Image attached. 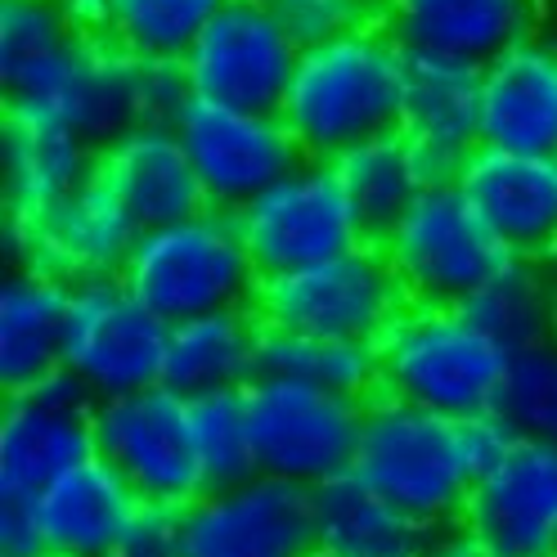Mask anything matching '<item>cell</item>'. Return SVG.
<instances>
[{"mask_svg": "<svg viewBox=\"0 0 557 557\" xmlns=\"http://www.w3.org/2000/svg\"><path fill=\"white\" fill-rule=\"evenodd\" d=\"M333 166H337V181H342L346 198H351L369 243L387 238L396 230V221L432 185L423 171V158H418L413 139L405 131L373 135L364 145L346 149L342 158H333Z\"/></svg>", "mask_w": 557, "mask_h": 557, "instance_id": "f1b7e54d", "label": "cell"}, {"mask_svg": "<svg viewBox=\"0 0 557 557\" xmlns=\"http://www.w3.org/2000/svg\"><path fill=\"white\" fill-rule=\"evenodd\" d=\"M95 158L86 139L63 117L46 109H5L0 117V198L5 221L27 225L77 194L95 176Z\"/></svg>", "mask_w": 557, "mask_h": 557, "instance_id": "44dd1931", "label": "cell"}, {"mask_svg": "<svg viewBox=\"0 0 557 557\" xmlns=\"http://www.w3.org/2000/svg\"><path fill=\"white\" fill-rule=\"evenodd\" d=\"M377 248L413 306H463L508 261L459 185H428Z\"/></svg>", "mask_w": 557, "mask_h": 557, "instance_id": "52a82bcc", "label": "cell"}, {"mask_svg": "<svg viewBox=\"0 0 557 557\" xmlns=\"http://www.w3.org/2000/svg\"><path fill=\"white\" fill-rule=\"evenodd\" d=\"M230 0H113L109 37L145 59H185Z\"/></svg>", "mask_w": 557, "mask_h": 557, "instance_id": "1f68e13d", "label": "cell"}, {"mask_svg": "<svg viewBox=\"0 0 557 557\" xmlns=\"http://www.w3.org/2000/svg\"><path fill=\"white\" fill-rule=\"evenodd\" d=\"M189 428L202 459L207 491H225L257 476L252 455V423H248V396L243 392H212L189 400Z\"/></svg>", "mask_w": 557, "mask_h": 557, "instance_id": "d6a6232c", "label": "cell"}, {"mask_svg": "<svg viewBox=\"0 0 557 557\" xmlns=\"http://www.w3.org/2000/svg\"><path fill=\"white\" fill-rule=\"evenodd\" d=\"M481 149L557 158V46L548 32L481 67Z\"/></svg>", "mask_w": 557, "mask_h": 557, "instance_id": "603a6c76", "label": "cell"}, {"mask_svg": "<svg viewBox=\"0 0 557 557\" xmlns=\"http://www.w3.org/2000/svg\"><path fill=\"white\" fill-rule=\"evenodd\" d=\"M171 324L158 320L122 278H86L67 293L63 373L99 400L162 387Z\"/></svg>", "mask_w": 557, "mask_h": 557, "instance_id": "9c48e42d", "label": "cell"}, {"mask_svg": "<svg viewBox=\"0 0 557 557\" xmlns=\"http://www.w3.org/2000/svg\"><path fill=\"white\" fill-rule=\"evenodd\" d=\"M67 23H73L82 37H109L113 27V0H59Z\"/></svg>", "mask_w": 557, "mask_h": 557, "instance_id": "74e56055", "label": "cell"}, {"mask_svg": "<svg viewBox=\"0 0 557 557\" xmlns=\"http://www.w3.org/2000/svg\"><path fill=\"white\" fill-rule=\"evenodd\" d=\"M90 37L59 0H0V90L5 109H54Z\"/></svg>", "mask_w": 557, "mask_h": 557, "instance_id": "d4e9b609", "label": "cell"}, {"mask_svg": "<svg viewBox=\"0 0 557 557\" xmlns=\"http://www.w3.org/2000/svg\"><path fill=\"white\" fill-rule=\"evenodd\" d=\"M0 557H46L32 499H0Z\"/></svg>", "mask_w": 557, "mask_h": 557, "instance_id": "8d00e7d4", "label": "cell"}, {"mask_svg": "<svg viewBox=\"0 0 557 557\" xmlns=\"http://www.w3.org/2000/svg\"><path fill=\"white\" fill-rule=\"evenodd\" d=\"M95 176L113 189V198L135 216L139 230L198 216L207 207L194 158L181 145L176 126L166 122L135 126L117 135L113 145H103L95 158Z\"/></svg>", "mask_w": 557, "mask_h": 557, "instance_id": "7402d4cb", "label": "cell"}, {"mask_svg": "<svg viewBox=\"0 0 557 557\" xmlns=\"http://www.w3.org/2000/svg\"><path fill=\"white\" fill-rule=\"evenodd\" d=\"M261 337H265V324L252 306L171 324L162 387H171L185 400L252 387L261 377Z\"/></svg>", "mask_w": 557, "mask_h": 557, "instance_id": "484cf974", "label": "cell"}, {"mask_svg": "<svg viewBox=\"0 0 557 557\" xmlns=\"http://www.w3.org/2000/svg\"><path fill=\"white\" fill-rule=\"evenodd\" d=\"M512 445V428L499 413L445 418L405 405L396 396H373L364 405V428L356 449V476L392 499L428 531H449L463 521L472 485Z\"/></svg>", "mask_w": 557, "mask_h": 557, "instance_id": "6da1fadb", "label": "cell"}, {"mask_svg": "<svg viewBox=\"0 0 557 557\" xmlns=\"http://www.w3.org/2000/svg\"><path fill=\"white\" fill-rule=\"evenodd\" d=\"M423 557H491L463 527H449V531H436V540L428 544Z\"/></svg>", "mask_w": 557, "mask_h": 557, "instance_id": "f35d334b", "label": "cell"}, {"mask_svg": "<svg viewBox=\"0 0 557 557\" xmlns=\"http://www.w3.org/2000/svg\"><path fill=\"white\" fill-rule=\"evenodd\" d=\"M32 504L46 557H113L139 512L135 491L99 455L50 481Z\"/></svg>", "mask_w": 557, "mask_h": 557, "instance_id": "cb8c5ba5", "label": "cell"}, {"mask_svg": "<svg viewBox=\"0 0 557 557\" xmlns=\"http://www.w3.org/2000/svg\"><path fill=\"white\" fill-rule=\"evenodd\" d=\"M73 284L32 265H10L0 278V392L14 396L63 369V329Z\"/></svg>", "mask_w": 557, "mask_h": 557, "instance_id": "4316f807", "label": "cell"}, {"mask_svg": "<svg viewBox=\"0 0 557 557\" xmlns=\"http://www.w3.org/2000/svg\"><path fill=\"white\" fill-rule=\"evenodd\" d=\"M171 126L194 158L207 207H216V212L238 216L252 198H261L274 181H284L293 166L306 162L297 135L278 113H248L189 99Z\"/></svg>", "mask_w": 557, "mask_h": 557, "instance_id": "4fadbf2b", "label": "cell"}, {"mask_svg": "<svg viewBox=\"0 0 557 557\" xmlns=\"http://www.w3.org/2000/svg\"><path fill=\"white\" fill-rule=\"evenodd\" d=\"M548 278H553V301H557V257L548 261Z\"/></svg>", "mask_w": 557, "mask_h": 557, "instance_id": "b9f144b4", "label": "cell"}, {"mask_svg": "<svg viewBox=\"0 0 557 557\" xmlns=\"http://www.w3.org/2000/svg\"><path fill=\"white\" fill-rule=\"evenodd\" d=\"M95 455L109 463L139 504L189 508L207 495L202 459L189 428V400L171 387H145L95 405Z\"/></svg>", "mask_w": 557, "mask_h": 557, "instance_id": "ba28073f", "label": "cell"}, {"mask_svg": "<svg viewBox=\"0 0 557 557\" xmlns=\"http://www.w3.org/2000/svg\"><path fill=\"white\" fill-rule=\"evenodd\" d=\"M135 216L113 198V189L90 176L77 194H67L46 216L10 225L5 221V257L10 265H32L63 284H86V278H122L135 243Z\"/></svg>", "mask_w": 557, "mask_h": 557, "instance_id": "2e32d148", "label": "cell"}, {"mask_svg": "<svg viewBox=\"0 0 557 557\" xmlns=\"http://www.w3.org/2000/svg\"><path fill=\"white\" fill-rule=\"evenodd\" d=\"M301 46L261 0H230L181 59L194 99L248 113H278L293 86Z\"/></svg>", "mask_w": 557, "mask_h": 557, "instance_id": "7c38bea8", "label": "cell"}, {"mask_svg": "<svg viewBox=\"0 0 557 557\" xmlns=\"http://www.w3.org/2000/svg\"><path fill=\"white\" fill-rule=\"evenodd\" d=\"M548 37H553V32H548ZM553 46H557V37H553Z\"/></svg>", "mask_w": 557, "mask_h": 557, "instance_id": "7bdbcfd3", "label": "cell"}, {"mask_svg": "<svg viewBox=\"0 0 557 557\" xmlns=\"http://www.w3.org/2000/svg\"><path fill=\"white\" fill-rule=\"evenodd\" d=\"M508 257H557V158L476 149L455 181Z\"/></svg>", "mask_w": 557, "mask_h": 557, "instance_id": "ac0fdd59", "label": "cell"}, {"mask_svg": "<svg viewBox=\"0 0 557 557\" xmlns=\"http://www.w3.org/2000/svg\"><path fill=\"white\" fill-rule=\"evenodd\" d=\"M360 5H364V10L373 14V18H382V10H387V5H392V0H360Z\"/></svg>", "mask_w": 557, "mask_h": 557, "instance_id": "ab89813d", "label": "cell"}, {"mask_svg": "<svg viewBox=\"0 0 557 557\" xmlns=\"http://www.w3.org/2000/svg\"><path fill=\"white\" fill-rule=\"evenodd\" d=\"M382 27L409 54H441L459 63H495L512 46L544 37V0H392Z\"/></svg>", "mask_w": 557, "mask_h": 557, "instance_id": "ffe728a7", "label": "cell"}, {"mask_svg": "<svg viewBox=\"0 0 557 557\" xmlns=\"http://www.w3.org/2000/svg\"><path fill=\"white\" fill-rule=\"evenodd\" d=\"M459 310L508 356L557 337V301L544 261L508 257Z\"/></svg>", "mask_w": 557, "mask_h": 557, "instance_id": "f546056e", "label": "cell"}, {"mask_svg": "<svg viewBox=\"0 0 557 557\" xmlns=\"http://www.w3.org/2000/svg\"><path fill=\"white\" fill-rule=\"evenodd\" d=\"M436 531L346 472L315 491V557H423Z\"/></svg>", "mask_w": 557, "mask_h": 557, "instance_id": "83f0119b", "label": "cell"}, {"mask_svg": "<svg viewBox=\"0 0 557 557\" xmlns=\"http://www.w3.org/2000/svg\"><path fill=\"white\" fill-rule=\"evenodd\" d=\"M113 557H189L185 544V512L181 508H153L139 504L135 521L126 527Z\"/></svg>", "mask_w": 557, "mask_h": 557, "instance_id": "d590c367", "label": "cell"}, {"mask_svg": "<svg viewBox=\"0 0 557 557\" xmlns=\"http://www.w3.org/2000/svg\"><path fill=\"white\" fill-rule=\"evenodd\" d=\"M261 5L278 18V27H284L301 50L337 41L346 32L373 23V14L360 0H261Z\"/></svg>", "mask_w": 557, "mask_h": 557, "instance_id": "e575fe53", "label": "cell"}, {"mask_svg": "<svg viewBox=\"0 0 557 557\" xmlns=\"http://www.w3.org/2000/svg\"><path fill=\"white\" fill-rule=\"evenodd\" d=\"M400 131L413 139L432 185H455L481 149V67L405 50Z\"/></svg>", "mask_w": 557, "mask_h": 557, "instance_id": "d6986e66", "label": "cell"}, {"mask_svg": "<svg viewBox=\"0 0 557 557\" xmlns=\"http://www.w3.org/2000/svg\"><path fill=\"white\" fill-rule=\"evenodd\" d=\"M189 99L181 59H145L113 37H90L50 113L73 126L90 149H103L135 126H171Z\"/></svg>", "mask_w": 557, "mask_h": 557, "instance_id": "8fae6325", "label": "cell"}, {"mask_svg": "<svg viewBox=\"0 0 557 557\" xmlns=\"http://www.w3.org/2000/svg\"><path fill=\"white\" fill-rule=\"evenodd\" d=\"M400 109L405 46L373 18L337 41L301 50L278 117L306 158L333 162L373 135L400 131Z\"/></svg>", "mask_w": 557, "mask_h": 557, "instance_id": "7a4b0ae2", "label": "cell"}, {"mask_svg": "<svg viewBox=\"0 0 557 557\" xmlns=\"http://www.w3.org/2000/svg\"><path fill=\"white\" fill-rule=\"evenodd\" d=\"M544 14H548V32L557 37V0H544Z\"/></svg>", "mask_w": 557, "mask_h": 557, "instance_id": "60d3db41", "label": "cell"}, {"mask_svg": "<svg viewBox=\"0 0 557 557\" xmlns=\"http://www.w3.org/2000/svg\"><path fill=\"white\" fill-rule=\"evenodd\" d=\"M459 527L491 557H557V445L512 436L472 485Z\"/></svg>", "mask_w": 557, "mask_h": 557, "instance_id": "e0dca14e", "label": "cell"}, {"mask_svg": "<svg viewBox=\"0 0 557 557\" xmlns=\"http://www.w3.org/2000/svg\"><path fill=\"white\" fill-rule=\"evenodd\" d=\"M261 373L265 377H293L324 387L351 400H373L377 377V346L373 342H342V337H310V333H284L265 329L261 337Z\"/></svg>", "mask_w": 557, "mask_h": 557, "instance_id": "4dcf8cb0", "label": "cell"}, {"mask_svg": "<svg viewBox=\"0 0 557 557\" xmlns=\"http://www.w3.org/2000/svg\"><path fill=\"white\" fill-rule=\"evenodd\" d=\"M95 459V396L63 369L0 405V499H37Z\"/></svg>", "mask_w": 557, "mask_h": 557, "instance_id": "5bb4252c", "label": "cell"}, {"mask_svg": "<svg viewBox=\"0 0 557 557\" xmlns=\"http://www.w3.org/2000/svg\"><path fill=\"white\" fill-rule=\"evenodd\" d=\"M238 230L248 238L261 278L320 265L369 243L351 198L337 181V166L320 158H306L261 198H252L238 212Z\"/></svg>", "mask_w": 557, "mask_h": 557, "instance_id": "30bf717a", "label": "cell"}, {"mask_svg": "<svg viewBox=\"0 0 557 557\" xmlns=\"http://www.w3.org/2000/svg\"><path fill=\"white\" fill-rule=\"evenodd\" d=\"M405 306L409 297L377 243H364V248L342 252L320 265H301L288 274L261 278L257 301H252L265 329L373 342V346L396 324Z\"/></svg>", "mask_w": 557, "mask_h": 557, "instance_id": "5b68a950", "label": "cell"}, {"mask_svg": "<svg viewBox=\"0 0 557 557\" xmlns=\"http://www.w3.org/2000/svg\"><path fill=\"white\" fill-rule=\"evenodd\" d=\"M508 351L485 337L459 306H405L377 337V396L445 418L495 413Z\"/></svg>", "mask_w": 557, "mask_h": 557, "instance_id": "3957f363", "label": "cell"}, {"mask_svg": "<svg viewBox=\"0 0 557 557\" xmlns=\"http://www.w3.org/2000/svg\"><path fill=\"white\" fill-rule=\"evenodd\" d=\"M243 396H248L257 472L320 491L356 468L364 400L265 373L243 387Z\"/></svg>", "mask_w": 557, "mask_h": 557, "instance_id": "8992f818", "label": "cell"}, {"mask_svg": "<svg viewBox=\"0 0 557 557\" xmlns=\"http://www.w3.org/2000/svg\"><path fill=\"white\" fill-rule=\"evenodd\" d=\"M122 284L158 320L181 324L257 301L261 270L234 212L202 207L198 216L145 230L122 270Z\"/></svg>", "mask_w": 557, "mask_h": 557, "instance_id": "277c9868", "label": "cell"}, {"mask_svg": "<svg viewBox=\"0 0 557 557\" xmlns=\"http://www.w3.org/2000/svg\"><path fill=\"white\" fill-rule=\"evenodd\" d=\"M495 413L512 428V436L557 445V337L508 356Z\"/></svg>", "mask_w": 557, "mask_h": 557, "instance_id": "836d02e7", "label": "cell"}, {"mask_svg": "<svg viewBox=\"0 0 557 557\" xmlns=\"http://www.w3.org/2000/svg\"><path fill=\"white\" fill-rule=\"evenodd\" d=\"M189 557H315V491L248 476L185 508Z\"/></svg>", "mask_w": 557, "mask_h": 557, "instance_id": "9a60e30c", "label": "cell"}]
</instances>
